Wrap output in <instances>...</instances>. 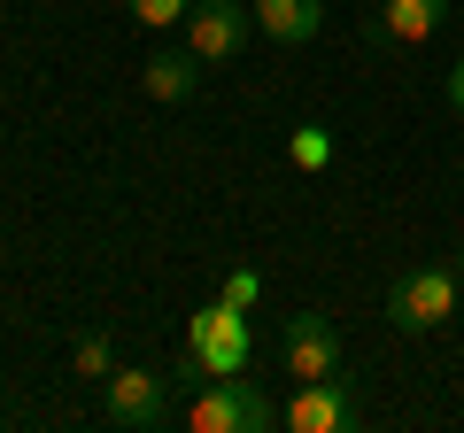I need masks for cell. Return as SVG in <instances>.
Segmentation results:
<instances>
[{"mask_svg": "<svg viewBox=\"0 0 464 433\" xmlns=\"http://www.w3.org/2000/svg\"><path fill=\"white\" fill-rule=\"evenodd\" d=\"M186 426L194 433H264V426H279V410H271V395L248 380V371H225V380L194 387Z\"/></svg>", "mask_w": 464, "mask_h": 433, "instance_id": "1", "label": "cell"}, {"mask_svg": "<svg viewBox=\"0 0 464 433\" xmlns=\"http://www.w3.org/2000/svg\"><path fill=\"white\" fill-rule=\"evenodd\" d=\"M457 294H464V271L418 264V271H402V279H395L387 317H395V333H433V325H449V317H457Z\"/></svg>", "mask_w": 464, "mask_h": 433, "instance_id": "2", "label": "cell"}, {"mask_svg": "<svg viewBox=\"0 0 464 433\" xmlns=\"http://www.w3.org/2000/svg\"><path fill=\"white\" fill-rule=\"evenodd\" d=\"M186 349H194L201 364H209V380H225V371H248V356H256L248 310L217 294L209 310H194V325H186Z\"/></svg>", "mask_w": 464, "mask_h": 433, "instance_id": "3", "label": "cell"}, {"mask_svg": "<svg viewBox=\"0 0 464 433\" xmlns=\"http://www.w3.org/2000/svg\"><path fill=\"white\" fill-rule=\"evenodd\" d=\"M279 426H295V433H348V426H356V395H348L341 371H325V380H295V402L279 410Z\"/></svg>", "mask_w": 464, "mask_h": 433, "instance_id": "4", "label": "cell"}, {"mask_svg": "<svg viewBox=\"0 0 464 433\" xmlns=\"http://www.w3.org/2000/svg\"><path fill=\"white\" fill-rule=\"evenodd\" d=\"M101 387H109V426H140V433H148V426H163V418H170V371H109V380H101Z\"/></svg>", "mask_w": 464, "mask_h": 433, "instance_id": "5", "label": "cell"}, {"mask_svg": "<svg viewBox=\"0 0 464 433\" xmlns=\"http://www.w3.org/2000/svg\"><path fill=\"white\" fill-rule=\"evenodd\" d=\"M248 24H256V8H240V0H194L186 47H194L201 63H232V54L248 47Z\"/></svg>", "mask_w": 464, "mask_h": 433, "instance_id": "6", "label": "cell"}, {"mask_svg": "<svg viewBox=\"0 0 464 433\" xmlns=\"http://www.w3.org/2000/svg\"><path fill=\"white\" fill-rule=\"evenodd\" d=\"M279 356H286V371H295V380H325V371H341V333H333V317H325V310L286 317Z\"/></svg>", "mask_w": 464, "mask_h": 433, "instance_id": "7", "label": "cell"}, {"mask_svg": "<svg viewBox=\"0 0 464 433\" xmlns=\"http://www.w3.org/2000/svg\"><path fill=\"white\" fill-rule=\"evenodd\" d=\"M449 0H380V16L364 24L372 47H426L433 32H441Z\"/></svg>", "mask_w": 464, "mask_h": 433, "instance_id": "8", "label": "cell"}, {"mask_svg": "<svg viewBox=\"0 0 464 433\" xmlns=\"http://www.w3.org/2000/svg\"><path fill=\"white\" fill-rule=\"evenodd\" d=\"M201 85V54L194 47H170V54H148L140 63V93L148 101H186Z\"/></svg>", "mask_w": 464, "mask_h": 433, "instance_id": "9", "label": "cell"}, {"mask_svg": "<svg viewBox=\"0 0 464 433\" xmlns=\"http://www.w3.org/2000/svg\"><path fill=\"white\" fill-rule=\"evenodd\" d=\"M256 24H264L271 47H302L325 24V0H256Z\"/></svg>", "mask_w": 464, "mask_h": 433, "instance_id": "10", "label": "cell"}, {"mask_svg": "<svg viewBox=\"0 0 464 433\" xmlns=\"http://www.w3.org/2000/svg\"><path fill=\"white\" fill-rule=\"evenodd\" d=\"M70 371H78V380H109V371H116L109 333H78V341H70Z\"/></svg>", "mask_w": 464, "mask_h": 433, "instance_id": "11", "label": "cell"}, {"mask_svg": "<svg viewBox=\"0 0 464 433\" xmlns=\"http://www.w3.org/2000/svg\"><path fill=\"white\" fill-rule=\"evenodd\" d=\"M286 155H295V170H325L333 163V132H325V124H295Z\"/></svg>", "mask_w": 464, "mask_h": 433, "instance_id": "12", "label": "cell"}, {"mask_svg": "<svg viewBox=\"0 0 464 433\" xmlns=\"http://www.w3.org/2000/svg\"><path fill=\"white\" fill-rule=\"evenodd\" d=\"M132 16L148 24V32H163V24H186V16H194V0H132Z\"/></svg>", "mask_w": 464, "mask_h": 433, "instance_id": "13", "label": "cell"}, {"mask_svg": "<svg viewBox=\"0 0 464 433\" xmlns=\"http://www.w3.org/2000/svg\"><path fill=\"white\" fill-rule=\"evenodd\" d=\"M170 387H186V395H194V387H209V364H201V356L186 349L179 364H170Z\"/></svg>", "mask_w": 464, "mask_h": 433, "instance_id": "14", "label": "cell"}, {"mask_svg": "<svg viewBox=\"0 0 464 433\" xmlns=\"http://www.w3.org/2000/svg\"><path fill=\"white\" fill-rule=\"evenodd\" d=\"M256 294H264V279H256V271H232V279H225V302H240V310H248Z\"/></svg>", "mask_w": 464, "mask_h": 433, "instance_id": "15", "label": "cell"}, {"mask_svg": "<svg viewBox=\"0 0 464 433\" xmlns=\"http://www.w3.org/2000/svg\"><path fill=\"white\" fill-rule=\"evenodd\" d=\"M449 117H464V63L449 70Z\"/></svg>", "mask_w": 464, "mask_h": 433, "instance_id": "16", "label": "cell"}]
</instances>
